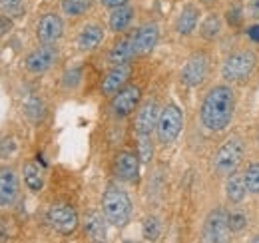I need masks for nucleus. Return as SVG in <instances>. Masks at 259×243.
Returning <instances> with one entry per match:
<instances>
[{
  "instance_id": "39448f33",
  "label": "nucleus",
  "mask_w": 259,
  "mask_h": 243,
  "mask_svg": "<svg viewBox=\"0 0 259 243\" xmlns=\"http://www.w3.org/2000/svg\"><path fill=\"white\" fill-rule=\"evenodd\" d=\"M184 130V112L178 104L169 102L167 106H163L160 112V120L156 126V134H158V142L162 146H169L178 140V136Z\"/></svg>"
},
{
  "instance_id": "f257e3e1",
  "label": "nucleus",
  "mask_w": 259,
  "mask_h": 243,
  "mask_svg": "<svg viewBox=\"0 0 259 243\" xmlns=\"http://www.w3.org/2000/svg\"><path fill=\"white\" fill-rule=\"evenodd\" d=\"M237 108V92L231 84H215L205 92L199 106V124L211 132L220 134L231 126Z\"/></svg>"
},
{
  "instance_id": "a211bd4d",
  "label": "nucleus",
  "mask_w": 259,
  "mask_h": 243,
  "mask_svg": "<svg viewBox=\"0 0 259 243\" xmlns=\"http://www.w3.org/2000/svg\"><path fill=\"white\" fill-rule=\"evenodd\" d=\"M84 231L92 241H106L108 219L102 212H88L84 215Z\"/></svg>"
},
{
  "instance_id": "7c9ffc66",
  "label": "nucleus",
  "mask_w": 259,
  "mask_h": 243,
  "mask_svg": "<svg viewBox=\"0 0 259 243\" xmlns=\"http://www.w3.org/2000/svg\"><path fill=\"white\" fill-rule=\"evenodd\" d=\"M138 155L142 161H150L154 155L152 136H138Z\"/></svg>"
},
{
  "instance_id": "c85d7f7f",
  "label": "nucleus",
  "mask_w": 259,
  "mask_h": 243,
  "mask_svg": "<svg viewBox=\"0 0 259 243\" xmlns=\"http://www.w3.org/2000/svg\"><path fill=\"white\" fill-rule=\"evenodd\" d=\"M0 12L10 18H20L24 16V4L22 0H0Z\"/></svg>"
},
{
  "instance_id": "bb28decb",
  "label": "nucleus",
  "mask_w": 259,
  "mask_h": 243,
  "mask_svg": "<svg viewBox=\"0 0 259 243\" xmlns=\"http://www.w3.org/2000/svg\"><path fill=\"white\" fill-rule=\"evenodd\" d=\"M227 217H229V231H231L233 235L245 231L247 225H249V215L243 212V210H239L237 206H235L233 212H227Z\"/></svg>"
},
{
  "instance_id": "f704fd0d",
  "label": "nucleus",
  "mask_w": 259,
  "mask_h": 243,
  "mask_svg": "<svg viewBox=\"0 0 259 243\" xmlns=\"http://www.w3.org/2000/svg\"><path fill=\"white\" fill-rule=\"evenodd\" d=\"M10 30H12V18L6 14H0V38L6 36Z\"/></svg>"
},
{
  "instance_id": "2eb2a0df",
  "label": "nucleus",
  "mask_w": 259,
  "mask_h": 243,
  "mask_svg": "<svg viewBox=\"0 0 259 243\" xmlns=\"http://www.w3.org/2000/svg\"><path fill=\"white\" fill-rule=\"evenodd\" d=\"M130 74H132V66H130V64L112 66V70L104 76L102 94H104V96H114L116 92H120L126 86V82L130 80Z\"/></svg>"
},
{
  "instance_id": "9d476101",
  "label": "nucleus",
  "mask_w": 259,
  "mask_h": 243,
  "mask_svg": "<svg viewBox=\"0 0 259 243\" xmlns=\"http://www.w3.org/2000/svg\"><path fill=\"white\" fill-rule=\"evenodd\" d=\"M58 60V48L56 44H40L36 50H32L26 56V70L32 74H42L46 70H50Z\"/></svg>"
},
{
  "instance_id": "72a5a7b5",
  "label": "nucleus",
  "mask_w": 259,
  "mask_h": 243,
  "mask_svg": "<svg viewBox=\"0 0 259 243\" xmlns=\"http://www.w3.org/2000/svg\"><path fill=\"white\" fill-rule=\"evenodd\" d=\"M245 14L259 22V0H247V6H245Z\"/></svg>"
},
{
  "instance_id": "7ed1b4c3",
  "label": "nucleus",
  "mask_w": 259,
  "mask_h": 243,
  "mask_svg": "<svg viewBox=\"0 0 259 243\" xmlns=\"http://www.w3.org/2000/svg\"><path fill=\"white\" fill-rule=\"evenodd\" d=\"M247 155V142L241 134H231L226 142L215 150L211 157V170L213 174L226 178L229 174L237 172Z\"/></svg>"
},
{
  "instance_id": "a878e982",
  "label": "nucleus",
  "mask_w": 259,
  "mask_h": 243,
  "mask_svg": "<svg viewBox=\"0 0 259 243\" xmlns=\"http://www.w3.org/2000/svg\"><path fill=\"white\" fill-rule=\"evenodd\" d=\"M243 178L247 185V193L249 195H259V161H249L243 168Z\"/></svg>"
},
{
  "instance_id": "412c9836",
  "label": "nucleus",
  "mask_w": 259,
  "mask_h": 243,
  "mask_svg": "<svg viewBox=\"0 0 259 243\" xmlns=\"http://www.w3.org/2000/svg\"><path fill=\"white\" fill-rule=\"evenodd\" d=\"M197 22H199V10L195 4H186L176 20V30L182 36H190L194 34V30L197 28Z\"/></svg>"
},
{
  "instance_id": "393cba45",
  "label": "nucleus",
  "mask_w": 259,
  "mask_h": 243,
  "mask_svg": "<svg viewBox=\"0 0 259 243\" xmlns=\"http://www.w3.org/2000/svg\"><path fill=\"white\" fill-rule=\"evenodd\" d=\"M92 2L94 0H62V12L70 18H78V16H84L90 8H92Z\"/></svg>"
},
{
  "instance_id": "cd10ccee",
  "label": "nucleus",
  "mask_w": 259,
  "mask_h": 243,
  "mask_svg": "<svg viewBox=\"0 0 259 243\" xmlns=\"http://www.w3.org/2000/svg\"><path fill=\"white\" fill-rule=\"evenodd\" d=\"M160 231H162V225H160V219L156 215H148L142 223V235L144 239L148 241H156L160 237Z\"/></svg>"
},
{
  "instance_id": "6e6552de",
  "label": "nucleus",
  "mask_w": 259,
  "mask_h": 243,
  "mask_svg": "<svg viewBox=\"0 0 259 243\" xmlns=\"http://www.w3.org/2000/svg\"><path fill=\"white\" fill-rule=\"evenodd\" d=\"M46 221L48 225L60 233V235H70L76 227H78V213L74 208H70L68 204H52L46 212Z\"/></svg>"
},
{
  "instance_id": "dca6fc26",
  "label": "nucleus",
  "mask_w": 259,
  "mask_h": 243,
  "mask_svg": "<svg viewBox=\"0 0 259 243\" xmlns=\"http://www.w3.org/2000/svg\"><path fill=\"white\" fill-rule=\"evenodd\" d=\"M140 157L134 155L132 152H120L116 155L114 161V172L118 176V180L122 182H134L140 174Z\"/></svg>"
},
{
  "instance_id": "2f4dec72",
  "label": "nucleus",
  "mask_w": 259,
  "mask_h": 243,
  "mask_svg": "<svg viewBox=\"0 0 259 243\" xmlns=\"http://www.w3.org/2000/svg\"><path fill=\"white\" fill-rule=\"evenodd\" d=\"M80 76H82V70L80 68H72L64 74V86L66 88H76V84L80 82Z\"/></svg>"
},
{
  "instance_id": "c9c22d12",
  "label": "nucleus",
  "mask_w": 259,
  "mask_h": 243,
  "mask_svg": "<svg viewBox=\"0 0 259 243\" xmlns=\"http://www.w3.org/2000/svg\"><path fill=\"white\" fill-rule=\"evenodd\" d=\"M247 38H249L253 44H259V22H255L253 26L247 28Z\"/></svg>"
},
{
  "instance_id": "4be33fe9",
  "label": "nucleus",
  "mask_w": 259,
  "mask_h": 243,
  "mask_svg": "<svg viewBox=\"0 0 259 243\" xmlns=\"http://www.w3.org/2000/svg\"><path fill=\"white\" fill-rule=\"evenodd\" d=\"M134 20V8L124 4V6H118V8H112L110 12V18H108V26L112 32H124L132 24Z\"/></svg>"
},
{
  "instance_id": "5701e85b",
  "label": "nucleus",
  "mask_w": 259,
  "mask_h": 243,
  "mask_svg": "<svg viewBox=\"0 0 259 243\" xmlns=\"http://www.w3.org/2000/svg\"><path fill=\"white\" fill-rule=\"evenodd\" d=\"M22 180H24V185H26L30 191H34V193L42 191V187H44V174H42V170L38 168V164H34V161L24 164Z\"/></svg>"
},
{
  "instance_id": "4c0bfd02",
  "label": "nucleus",
  "mask_w": 259,
  "mask_h": 243,
  "mask_svg": "<svg viewBox=\"0 0 259 243\" xmlns=\"http://www.w3.org/2000/svg\"><path fill=\"white\" fill-rule=\"evenodd\" d=\"M255 146H257L259 150V126H257V132H255Z\"/></svg>"
},
{
  "instance_id": "423d86ee",
  "label": "nucleus",
  "mask_w": 259,
  "mask_h": 243,
  "mask_svg": "<svg viewBox=\"0 0 259 243\" xmlns=\"http://www.w3.org/2000/svg\"><path fill=\"white\" fill-rule=\"evenodd\" d=\"M229 217L226 208H213L205 215L203 227H201V239L207 243H224L229 239Z\"/></svg>"
},
{
  "instance_id": "e433bc0d",
  "label": "nucleus",
  "mask_w": 259,
  "mask_h": 243,
  "mask_svg": "<svg viewBox=\"0 0 259 243\" xmlns=\"http://www.w3.org/2000/svg\"><path fill=\"white\" fill-rule=\"evenodd\" d=\"M100 2H102V6H106V8H118V6L128 4V0H100Z\"/></svg>"
},
{
  "instance_id": "4468645a",
  "label": "nucleus",
  "mask_w": 259,
  "mask_h": 243,
  "mask_svg": "<svg viewBox=\"0 0 259 243\" xmlns=\"http://www.w3.org/2000/svg\"><path fill=\"white\" fill-rule=\"evenodd\" d=\"M20 191L18 176L12 168H0V208H8L16 201Z\"/></svg>"
},
{
  "instance_id": "b1692460",
  "label": "nucleus",
  "mask_w": 259,
  "mask_h": 243,
  "mask_svg": "<svg viewBox=\"0 0 259 243\" xmlns=\"http://www.w3.org/2000/svg\"><path fill=\"white\" fill-rule=\"evenodd\" d=\"M222 32H224V20H222V16H218V14L205 16V20H203L201 26H199L201 38H203V40H209V42L218 40V38L222 36Z\"/></svg>"
},
{
  "instance_id": "9b49d317",
  "label": "nucleus",
  "mask_w": 259,
  "mask_h": 243,
  "mask_svg": "<svg viewBox=\"0 0 259 243\" xmlns=\"http://www.w3.org/2000/svg\"><path fill=\"white\" fill-rule=\"evenodd\" d=\"M160 104L158 100H146L142 104V108L138 110V116H136V122H134V128H136V134L138 136H152L156 126H158V120H160Z\"/></svg>"
},
{
  "instance_id": "f8f14e48",
  "label": "nucleus",
  "mask_w": 259,
  "mask_h": 243,
  "mask_svg": "<svg viewBox=\"0 0 259 243\" xmlns=\"http://www.w3.org/2000/svg\"><path fill=\"white\" fill-rule=\"evenodd\" d=\"M62 34H64V20L56 12L44 14L36 24V36L42 44H54L62 38Z\"/></svg>"
},
{
  "instance_id": "20e7f679",
  "label": "nucleus",
  "mask_w": 259,
  "mask_h": 243,
  "mask_svg": "<svg viewBox=\"0 0 259 243\" xmlns=\"http://www.w3.org/2000/svg\"><path fill=\"white\" fill-rule=\"evenodd\" d=\"M102 213L114 227H124L132 219V199L128 191L118 185L106 187L102 195Z\"/></svg>"
},
{
  "instance_id": "f3484780",
  "label": "nucleus",
  "mask_w": 259,
  "mask_h": 243,
  "mask_svg": "<svg viewBox=\"0 0 259 243\" xmlns=\"http://www.w3.org/2000/svg\"><path fill=\"white\" fill-rule=\"evenodd\" d=\"M224 191H226V199L231 206H241L243 199L247 197V185H245V178L243 172H233L226 176V183H224Z\"/></svg>"
},
{
  "instance_id": "58836bf2",
  "label": "nucleus",
  "mask_w": 259,
  "mask_h": 243,
  "mask_svg": "<svg viewBox=\"0 0 259 243\" xmlns=\"http://www.w3.org/2000/svg\"><path fill=\"white\" fill-rule=\"evenodd\" d=\"M251 241H253V243H259V233H255V235L251 237Z\"/></svg>"
},
{
  "instance_id": "473e14b6",
  "label": "nucleus",
  "mask_w": 259,
  "mask_h": 243,
  "mask_svg": "<svg viewBox=\"0 0 259 243\" xmlns=\"http://www.w3.org/2000/svg\"><path fill=\"white\" fill-rule=\"evenodd\" d=\"M226 18H227V24L235 28V26H239V24L243 22V12H241L237 6H235V8H229L226 12Z\"/></svg>"
},
{
  "instance_id": "1a4fd4ad",
  "label": "nucleus",
  "mask_w": 259,
  "mask_h": 243,
  "mask_svg": "<svg viewBox=\"0 0 259 243\" xmlns=\"http://www.w3.org/2000/svg\"><path fill=\"white\" fill-rule=\"evenodd\" d=\"M140 100H142V90H140V86H134V84L124 86L122 90L114 94V98H112V102H110L112 114H114L116 118H126V116H130V114L138 108Z\"/></svg>"
},
{
  "instance_id": "f03ea898",
  "label": "nucleus",
  "mask_w": 259,
  "mask_h": 243,
  "mask_svg": "<svg viewBox=\"0 0 259 243\" xmlns=\"http://www.w3.org/2000/svg\"><path fill=\"white\" fill-rule=\"evenodd\" d=\"M259 64L257 52L249 46L245 48H235L224 58L222 64V78L224 82L237 86V84H245L251 80V76L255 74Z\"/></svg>"
},
{
  "instance_id": "0eeeda50",
  "label": "nucleus",
  "mask_w": 259,
  "mask_h": 243,
  "mask_svg": "<svg viewBox=\"0 0 259 243\" xmlns=\"http://www.w3.org/2000/svg\"><path fill=\"white\" fill-rule=\"evenodd\" d=\"M209 68H211L209 56H207L205 52H194V54L186 60V64H184V68H182V72H180V80H182V84L188 86V88H197V86H201V84L205 82V78L209 76Z\"/></svg>"
},
{
  "instance_id": "aec40b11",
  "label": "nucleus",
  "mask_w": 259,
  "mask_h": 243,
  "mask_svg": "<svg viewBox=\"0 0 259 243\" xmlns=\"http://www.w3.org/2000/svg\"><path fill=\"white\" fill-rule=\"evenodd\" d=\"M102 40H104V28L96 22H92L80 30L78 38H76V44L82 52H92L102 44Z\"/></svg>"
},
{
  "instance_id": "ddd939ff",
  "label": "nucleus",
  "mask_w": 259,
  "mask_h": 243,
  "mask_svg": "<svg viewBox=\"0 0 259 243\" xmlns=\"http://www.w3.org/2000/svg\"><path fill=\"white\" fill-rule=\"evenodd\" d=\"M160 38V28L156 22H146L142 24L138 30L134 32V48H136V56H144L150 54Z\"/></svg>"
},
{
  "instance_id": "6ab92c4d",
  "label": "nucleus",
  "mask_w": 259,
  "mask_h": 243,
  "mask_svg": "<svg viewBox=\"0 0 259 243\" xmlns=\"http://www.w3.org/2000/svg\"><path fill=\"white\" fill-rule=\"evenodd\" d=\"M134 56H136V48H134V34H128V36L120 38V40L112 46V50H110V54H108V62H110L112 66L130 64V60H132Z\"/></svg>"
},
{
  "instance_id": "c756f323",
  "label": "nucleus",
  "mask_w": 259,
  "mask_h": 243,
  "mask_svg": "<svg viewBox=\"0 0 259 243\" xmlns=\"http://www.w3.org/2000/svg\"><path fill=\"white\" fill-rule=\"evenodd\" d=\"M24 114L30 118L32 122H40L42 116H44V106L38 98H28L24 102Z\"/></svg>"
}]
</instances>
